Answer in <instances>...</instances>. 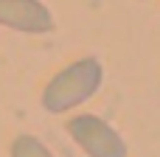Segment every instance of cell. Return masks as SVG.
<instances>
[{
    "mask_svg": "<svg viewBox=\"0 0 160 157\" xmlns=\"http://www.w3.org/2000/svg\"><path fill=\"white\" fill-rule=\"evenodd\" d=\"M101 81H104V67L98 59L93 56H84V59H76L70 65H65L42 90V107L53 115H62V112H70L73 107L90 101L98 90H101Z\"/></svg>",
    "mask_w": 160,
    "mask_h": 157,
    "instance_id": "cell-1",
    "label": "cell"
},
{
    "mask_svg": "<svg viewBox=\"0 0 160 157\" xmlns=\"http://www.w3.org/2000/svg\"><path fill=\"white\" fill-rule=\"evenodd\" d=\"M68 135L87 157H127V140L98 115L82 112L68 121Z\"/></svg>",
    "mask_w": 160,
    "mask_h": 157,
    "instance_id": "cell-2",
    "label": "cell"
},
{
    "mask_svg": "<svg viewBox=\"0 0 160 157\" xmlns=\"http://www.w3.org/2000/svg\"><path fill=\"white\" fill-rule=\"evenodd\" d=\"M0 25L20 34L53 31V14L39 0H0Z\"/></svg>",
    "mask_w": 160,
    "mask_h": 157,
    "instance_id": "cell-3",
    "label": "cell"
},
{
    "mask_svg": "<svg viewBox=\"0 0 160 157\" xmlns=\"http://www.w3.org/2000/svg\"><path fill=\"white\" fill-rule=\"evenodd\" d=\"M11 157H53L51 149L34 135H17L11 140Z\"/></svg>",
    "mask_w": 160,
    "mask_h": 157,
    "instance_id": "cell-4",
    "label": "cell"
}]
</instances>
